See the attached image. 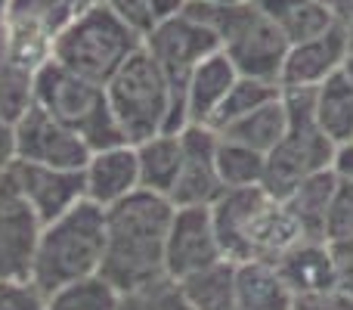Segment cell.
Listing matches in <instances>:
<instances>
[{"mask_svg": "<svg viewBox=\"0 0 353 310\" xmlns=\"http://www.w3.org/2000/svg\"><path fill=\"white\" fill-rule=\"evenodd\" d=\"M171 217V199L146 189H137L118 205L105 208V251L99 276L118 292H130L168 276L165 245Z\"/></svg>", "mask_w": 353, "mask_h": 310, "instance_id": "cell-1", "label": "cell"}, {"mask_svg": "<svg viewBox=\"0 0 353 310\" xmlns=\"http://www.w3.org/2000/svg\"><path fill=\"white\" fill-rule=\"evenodd\" d=\"M211 220L220 251L232 264H276L292 245L304 239L285 202L267 195L261 186L223 189L220 199L211 205Z\"/></svg>", "mask_w": 353, "mask_h": 310, "instance_id": "cell-2", "label": "cell"}, {"mask_svg": "<svg viewBox=\"0 0 353 310\" xmlns=\"http://www.w3.org/2000/svg\"><path fill=\"white\" fill-rule=\"evenodd\" d=\"M105 99L118 130L130 146L189 128L183 90L168 81L159 62L143 47L112 75V81L105 84Z\"/></svg>", "mask_w": 353, "mask_h": 310, "instance_id": "cell-3", "label": "cell"}, {"mask_svg": "<svg viewBox=\"0 0 353 310\" xmlns=\"http://www.w3.org/2000/svg\"><path fill=\"white\" fill-rule=\"evenodd\" d=\"M105 251V211L93 202H78L72 211L37 230L28 282L50 298L72 282L99 276Z\"/></svg>", "mask_w": 353, "mask_h": 310, "instance_id": "cell-4", "label": "cell"}, {"mask_svg": "<svg viewBox=\"0 0 353 310\" xmlns=\"http://www.w3.org/2000/svg\"><path fill=\"white\" fill-rule=\"evenodd\" d=\"M143 47V37L130 31L109 6L87 3L72 16V22L62 28L53 47V62L62 68L93 81L109 84L112 75Z\"/></svg>", "mask_w": 353, "mask_h": 310, "instance_id": "cell-5", "label": "cell"}, {"mask_svg": "<svg viewBox=\"0 0 353 310\" xmlns=\"http://www.w3.org/2000/svg\"><path fill=\"white\" fill-rule=\"evenodd\" d=\"M186 12L217 35L220 50L226 53V59L236 66V72L242 78L279 84L288 41L251 0H245L239 6L189 3Z\"/></svg>", "mask_w": 353, "mask_h": 310, "instance_id": "cell-6", "label": "cell"}, {"mask_svg": "<svg viewBox=\"0 0 353 310\" xmlns=\"http://www.w3.org/2000/svg\"><path fill=\"white\" fill-rule=\"evenodd\" d=\"M34 106L62 128L78 134L90 146V153L128 143L112 118L105 87L68 72L59 62H47L34 75Z\"/></svg>", "mask_w": 353, "mask_h": 310, "instance_id": "cell-7", "label": "cell"}, {"mask_svg": "<svg viewBox=\"0 0 353 310\" xmlns=\"http://www.w3.org/2000/svg\"><path fill=\"white\" fill-rule=\"evenodd\" d=\"M288 106V128L279 146L267 155L261 189L273 199H285L301 180L335 168L338 146L319 130L313 118V90H282Z\"/></svg>", "mask_w": 353, "mask_h": 310, "instance_id": "cell-8", "label": "cell"}, {"mask_svg": "<svg viewBox=\"0 0 353 310\" xmlns=\"http://www.w3.org/2000/svg\"><path fill=\"white\" fill-rule=\"evenodd\" d=\"M78 10L74 0H10L0 16V59L37 75Z\"/></svg>", "mask_w": 353, "mask_h": 310, "instance_id": "cell-9", "label": "cell"}, {"mask_svg": "<svg viewBox=\"0 0 353 310\" xmlns=\"http://www.w3.org/2000/svg\"><path fill=\"white\" fill-rule=\"evenodd\" d=\"M143 50L159 62V68L168 75V81L183 90L186 78L192 75V68L199 66L201 59H208L211 53H217L220 41L208 25H201L199 19L183 10L180 16H171L155 25V28L143 37Z\"/></svg>", "mask_w": 353, "mask_h": 310, "instance_id": "cell-10", "label": "cell"}, {"mask_svg": "<svg viewBox=\"0 0 353 310\" xmlns=\"http://www.w3.org/2000/svg\"><path fill=\"white\" fill-rule=\"evenodd\" d=\"M90 155V146L78 134H72L59 122H53L37 106H31L16 122V162L62 171H84Z\"/></svg>", "mask_w": 353, "mask_h": 310, "instance_id": "cell-11", "label": "cell"}, {"mask_svg": "<svg viewBox=\"0 0 353 310\" xmlns=\"http://www.w3.org/2000/svg\"><path fill=\"white\" fill-rule=\"evenodd\" d=\"M226 261L214 233L211 208H174L165 245V273L176 282Z\"/></svg>", "mask_w": 353, "mask_h": 310, "instance_id": "cell-12", "label": "cell"}, {"mask_svg": "<svg viewBox=\"0 0 353 310\" xmlns=\"http://www.w3.org/2000/svg\"><path fill=\"white\" fill-rule=\"evenodd\" d=\"M183 140V164L171 189L174 208H211L223 193L217 174V143L220 134L205 124H189L180 130Z\"/></svg>", "mask_w": 353, "mask_h": 310, "instance_id": "cell-13", "label": "cell"}, {"mask_svg": "<svg viewBox=\"0 0 353 310\" xmlns=\"http://www.w3.org/2000/svg\"><path fill=\"white\" fill-rule=\"evenodd\" d=\"M10 177L41 226L72 211L78 202H84V171H62L16 162L10 168Z\"/></svg>", "mask_w": 353, "mask_h": 310, "instance_id": "cell-14", "label": "cell"}, {"mask_svg": "<svg viewBox=\"0 0 353 310\" xmlns=\"http://www.w3.org/2000/svg\"><path fill=\"white\" fill-rule=\"evenodd\" d=\"M344 59H347V22H335L323 35L288 47L279 87L282 90H316L323 81L341 72Z\"/></svg>", "mask_w": 353, "mask_h": 310, "instance_id": "cell-15", "label": "cell"}, {"mask_svg": "<svg viewBox=\"0 0 353 310\" xmlns=\"http://www.w3.org/2000/svg\"><path fill=\"white\" fill-rule=\"evenodd\" d=\"M37 230L41 224L19 195L10 171L0 174V282L28 280Z\"/></svg>", "mask_w": 353, "mask_h": 310, "instance_id": "cell-16", "label": "cell"}, {"mask_svg": "<svg viewBox=\"0 0 353 310\" xmlns=\"http://www.w3.org/2000/svg\"><path fill=\"white\" fill-rule=\"evenodd\" d=\"M140 189V164H137V149L130 143L121 146L99 149L90 155L84 168V199L105 208L118 205L121 199L134 195Z\"/></svg>", "mask_w": 353, "mask_h": 310, "instance_id": "cell-17", "label": "cell"}, {"mask_svg": "<svg viewBox=\"0 0 353 310\" xmlns=\"http://www.w3.org/2000/svg\"><path fill=\"white\" fill-rule=\"evenodd\" d=\"M276 270L288 292L294 295V301H310L338 289L332 245L325 239H301L276 261Z\"/></svg>", "mask_w": 353, "mask_h": 310, "instance_id": "cell-18", "label": "cell"}, {"mask_svg": "<svg viewBox=\"0 0 353 310\" xmlns=\"http://www.w3.org/2000/svg\"><path fill=\"white\" fill-rule=\"evenodd\" d=\"M239 81V72L223 50L211 53L208 59H201L192 68V75L183 84V99H186V118L189 124H211L214 112L220 109V103L226 99L230 87Z\"/></svg>", "mask_w": 353, "mask_h": 310, "instance_id": "cell-19", "label": "cell"}, {"mask_svg": "<svg viewBox=\"0 0 353 310\" xmlns=\"http://www.w3.org/2000/svg\"><path fill=\"white\" fill-rule=\"evenodd\" d=\"M335 189H338V171L329 168V171H319V174L301 180L282 199L304 239H325V220H329Z\"/></svg>", "mask_w": 353, "mask_h": 310, "instance_id": "cell-20", "label": "cell"}, {"mask_svg": "<svg viewBox=\"0 0 353 310\" xmlns=\"http://www.w3.org/2000/svg\"><path fill=\"white\" fill-rule=\"evenodd\" d=\"M251 3L279 28V35L288 41V47L323 35L335 22H344V19H338L335 12L325 10L316 0H251Z\"/></svg>", "mask_w": 353, "mask_h": 310, "instance_id": "cell-21", "label": "cell"}, {"mask_svg": "<svg viewBox=\"0 0 353 310\" xmlns=\"http://www.w3.org/2000/svg\"><path fill=\"white\" fill-rule=\"evenodd\" d=\"M313 118L338 149L353 146V78L344 68L313 90Z\"/></svg>", "mask_w": 353, "mask_h": 310, "instance_id": "cell-22", "label": "cell"}, {"mask_svg": "<svg viewBox=\"0 0 353 310\" xmlns=\"http://www.w3.org/2000/svg\"><path fill=\"white\" fill-rule=\"evenodd\" d=\"M236 301L239 310H294L298 304L276 264L267 261L236 264Z\"/></svg>", "mask_w": 353, "mask_h": 310, "instance_id": "cell-23", "label": "cell"}, {"mask_svg": "<svg viewBox=\"0 0 353 310\" xmlns=\"http://www.w3.org/2000/svg\"><path fill=\"white\" fill-rule=\"evenodd\" d=\"M134 149H137V164H140V189L168 199L183 164L180 134H159L152 140L137 143Z\"/></svg>", "mask_w": 353, "mask_h": 310, "instance_id": "cell-24", "label": "cell"}, {"mask_svg": "<svg viewBox=\"0 0 353 310\" xmlns=\"http://www.w3.org/2000/svg\"><path fill=\"white\" fill-rule=\"evenodd\" d=\"M285 128H288V106H285V97H276L270 99L267 106H261L257 112L251 115L239 118L236 124L220 130L223 140H232V143H242V146L254 149L261 155H270L279 140L285 137Z\"/></svg>", "mask_w": 353, "mask_h": 310, "instance_id": "cell-25", "label": "cell"}, {"mask_svg": "<svg viewBox=\"0 0 353 310\" xmlns=\"http://www.w3.org/2000/svg\"><path fill=\"white\" fill-rule=\"evenodd\" d=\"M192 310H239L236 301V264L220 261L180 282Z\"/></svg>", "mask_w": 353, "mask_h": 310, "instance_id": "cell-26", "label": "cell"}, {"mask_svg": "<svg viewBox=\"0 0 353 310\" xmlns=\"http://www.w3.org/2000/svg\"><path fill=\"white\" fill-rule=\"evenodd\" d=\"M276 97H282V87L279 84L257 81V78H242V75H239V81L230 87V93H226V99L220 103V109L214 112V118H211V124H208V128L220 134L223 128H230V124H236L239 118L257 112L261 106H267L270 99H276Z\"/></svg>", "mask_w": 353, "mask_h": 310, "instance_id": "cell-27", "label": "cell"}, {"mask_svg": "<svg viewBox=\"0 0 353 310\" xmlns=\"http://www.w3.org/2000/svg\"><path fill=\"white\" fill-rule=\"evenodd\" d=\"M263 168H267V155L254 153V149L232 143L220 137L217 143V174L223 189H245V186H261Z\"/></svg>", "mask_w": 353, "mask_h": 310, "instance_id": "cell-28", "label": "cell"}, {"mask_svg": "<svg viewBox=\"0 0 353 310\" xmlns=\"http://www.w3.org/2000/svg\"><path fill=\"white\" fill-rule=\"evenodd\" d=\"M118 301L121 292L115 286H109L103 276H90L53 292L47 298V310H118Z\"/></svg>", "mask_w": 353, "mask_h": 310, "instance_id": "cell-29", "label": "cell"}, {"mask_svg": "<svg viewBox=\"0 0 353 310\" xmlns=\"http://www.w3.org/2000/svg\"><path fill=\"white\" fill-rule=\"evenodd\" d=\"M34 106V75L0 59V118L16 124Z\"/></svg>", "mask_w": 353, "mask_h": 310, "instance_id": "cell-30", "label": "cell"}, {"mask_svg": "<svg viewBox=\"0 0 353 310\" xmlns=\"http://www.w3.org/2000/svg\"><path fill=\"white\" fill-rule=\"evenodd\" d=\"M118 310H192L183 286L171 276H161L155 282H146L140 289L121 292Z\"/></svg>", "mask_w": 353, "mask_h": 310, "instance_id": "cell-31", "label": "cell"}, {"mask_svg": "<svg viewBox=\"0 0 353 310\" xmlns=\"http://www.w3.org/2000/svg\"><path fill=\"white\" fill-rule=\"evenodd\" d=\"M353 239V180L338 174V189L325 220V242H350Z\"/></svg>", "mask_w": 353, "mask_h": 310, "instance_id": "cell-32", "label": "cell"}, {"mask_svg": "<svg viewBox=\"0 0 353 310\" xmlns=\"http://www.w3.org/2000/svg\"><path fill=\"white\" fill-rule=\"evenodd\" d=\"M103 3L109 6V10L115 12L130 31H137L140 37H146L149 31L159 25V19H155L149 0H103Z\"/></svg>", "mask_w": 353, "mask_h": 310, "instance_id": "cell-33", "label": "cell"}, {"mask_svg": "<svg viewBox=\"0 0 353 310\" xmlns=\"http://www.w3.org/2000/svg\"><path fill=\"white\" fill-rule=\"evenodd\" d=\"M0 310H47V298L28 280L0 282Z\"/></svg>", "mask_w": 353, "mask_h": 310, "instance_id": "cell-34", "label": "cell"}, {"mask_svg": "<svg viewBox=\"0 0 353 310\" xmlns=\"http://www.w3.org/2000/svg\"><path fill=\"white\" fill-rule=\"evenodd\" d=\"M335 261V282L341 292L353 295V239L350 242H329Z\"/></svg>", "mask_w": 353, "mask_h": 310, "instance_id": "cell-35", "label": "cell"}, {"mask_svg": "<svg viewBox=\"0 0 353 310\" xmlns=\"http://www.w3.org/2000/svg\"><path fill=\"white\" fill-rule=\"evenodd\" d=\"M298 307H307V310H353V295L341 292V289H332V292L319 295V298L298 301Z\"/></svg>", "mask_w": 353, "mask_h": 310, "instance_id": "cell-36", "label": "cell"}, {"mask_svg": "<svg viewBox=\"0 0 353 310\" xmlns=\"http://www.w3.org/2000/svg\"><path fill=\"white\" fill-rule=\"evenodd\" d=\"M16 164V124L0 118V174Z\"/></svg>", "mask_w": 353, "mask_h": 310, "instance_id": "cell-37", "label": "cell"}, {"mask_svg": "<svg viewBox=\"0 0 353 310\" xmlns=\"http://www.w3.org/2000/svg\"><path fill=\"white\" fill-rule=\"evenodd\" d=\"M149 6H152L155 19L165 22V19H171V16H180V12L189 6V0H149Z\"/></svg>", "mask_w": 353, "mask_h": 310, "instance_id": "cell-38", "label": "cell"}, {"mask_svg": "<svg viewBox=\"0 0 353 310\" xmlns=\"http://www.w3.org/2000/svg\"><path fill=\"white\" fill-rule=\"evenodd\" d=\"M335 171L344 177V180H353V146H344L338 149V158H335Z\"/></svg>", "mask_w": 353, "mask_h": 310, "instance_id": "cell-39", "label": "cell"}, {"mask_svg": "<svg viewBox=\"0 0 353 310\" xmlns=\"http://www.w3.org/2000/svg\"><path fill=\"white\" fill-rule=\"evenodd\" d=\"M316 3H323L325 10H332L338 19H344V22L353 19V0H316Z\"/></svg>", "mask_w": 353, "mask_h": 310, "instance_id": "cell-40", "label": "cell"}, {"mask_svg": "<svg viewBox=\"0 0 353 310\" xmlns=\"http://www.w3.org/2000/svg\"><path fill=\"white\" fill-rule=\"evenodd\" d=\"M344 72L353 78V19L347 22V59H344Z\"/></svg>", "mask_w": 353, "mask_h": 310, "instance_id": "cell-41", "label": "cell"}, {"mask_svg": "<svg viewBox=\"0 0 353 310\" xmlns=\"http://www.w3.org/2000/svg\"><path fill=\"white\" fill-rule=\"evenodd\" d=\"M189 3H208V6H239L245 0H189Z\"/></svg>", "mask_w": 353, "mask_h": 310, "instance_id": "cell-42", "label": "cell"}, {"mask_svg": "<svg viewBox=\"0 0 353 310\" xmlns=\"http://www.w3.org/2000/svg\"><path fill=\"white\" fill-rule=\"evenodd\" d=\"M87 3H99V0H74V6H87Z\"/></svg>", "mask_w": 353, "mask_h": 310, "instance_id": "cell-43", "label": "cell"}, {"mask_svg": "<svg viewBox=\"0 0 353 310\" xmlns=\"http://www.w3.org/2000/svg\"><path fill=\"white\" fill-rule=\"evenodd\" d=\"M6 3H10V0H0V16H3V10H6Z\"/></svg>", "mask_w": 353, "mask_h": 310, "instance_id": "cell-44", "label": "cell"}, {"mask_svg": "<svg viewBox=\"0 0 353 310\" xmlns=\"http://www.w3.org/2000/svg\"><path fill=\"white\" fill-rule=\"evenodd\" d=\"M294 310H307V307H298V304H294Z\"/></svg>", "mask_w": 353, "mask_h": 310, "instance_id": "cell-45", "label": "cell"}]
</instances>
